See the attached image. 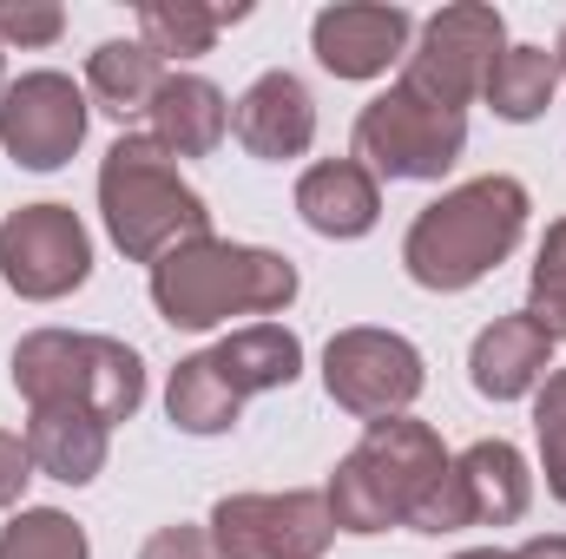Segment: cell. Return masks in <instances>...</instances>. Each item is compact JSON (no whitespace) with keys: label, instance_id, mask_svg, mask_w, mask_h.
<instances>
[{"label":"cell","instance_id":"9","mask_svg":"<svg viewBox=\"0 0 566 559\" xmlns=\"http://www.w3.org/2000/svg\"><path fill=\"white\" fill-rule=\"evenodd\" d=\"M336 540L323 494H231L211 514L218 559H323Z\"/></svg>","mask_w":566,"mask_h":559},{"label":"cell","instance_id":"1","mask_svg":"<svg viewBox=\"0 0 566 559\" xmlns=\"http://www.w3.org/2000/svg\"><path fill=\"white\" fill-rule=\"evenodd\" d=\"M448 474V447L428 421H369V434L343 454V467L329 474V520L343 534H389L409 527L434 494V481Z\"/></svg>","mask_w":566,"mask_h":559},{"label":"cell","instance_id":"4","mask_svg":"<svg viewBox=\"0 0 566 559\" xmlns=\"http://www.w3.org/2000/svg\"><path fill=\"white\" fill-rule=\"evenodd\" d=\"M290 296H296V271L277 251H251V244H224V238H191L151 264V303L171 329L264 316V309H283Z\"/></svg>","mask_w":566,"mask_h":559},{"label":"cell","instance_id":"22","mask_svg":"<svg viewBox=\"0 0 566 559\" xmlns=\"http://www.w3.org/2000/svg\"><path fill=\"white\" fill-rule=\"evenodd\" d=\"M554 86H560V66H554L547 46H501V60L488 66V86L481 93H488V106L501 119L527 126V119H541L554 106Z\"/></svg>","mask_w":566,"mask_h":559},{"label":"cell","instance_id":"2","mask_svg":"<svg viewBox=\"0 0 566 559\" xmlns=\"http://www.w3.org/2000/svg\"><path fill=\"white\" fill-rule=\"evenodd\" d=\"M521 231H527V184L494 171L428 204L402 238V264L422 289H468L521 244Z\"/></svg>","mask_w":566,"mask_h":559},{"label":"cell","instance_id":"6","mask_svg":"<svg viewBox=\"0 0 566 559\" xmlns=\"http://www.w3.org/2000/svg\"><path fill=\"white\" fill-rule=\"evenodd\" d=\"M296 369H303V342L283 323H251V329L224 336L218 349L178 362L171 389H165V409H171V421L185 434H224L231 421L244 415L251 395L290 389Z\"/></svg>","mask_w":566,"mask_h":559},{"label":"cell","instance_id":"31","mask_svg":"<svg viewBox=\"0 0 566 559\" xmlns=\"http://www.w3.org/2000/svg\"><path fill=\"white\" fill-rule=\"evenodd\" d=\"M554 66H560V80H566V27H560V40H554Z\"/></svg>","mask_w":566,"mask_h":559},{"label":"cell","instance_id":"24","mask_svg":"<svg viewBox=\"0 0 566 559\" xmlns=\"http://www.w3.org/2000/svg\"><path fill=\"white\" fill-rule=\"evenodd\" d=\"M527 316L560 342L566 336V218L547 224L541 238V257H534V296H527Z\"/></svg>","mask_w":566,"mask_h":559},{"label":"cell","instance_id":"26","mask_svg":"<svg viewBox=\"0 0 566 559\" xmlns=\"http://www.w3.org/2000/svg\"><path fill=\"white\" fill-rule=\"evenodd\" d=\"M60 27H66L60 7H7V0H0V46H7V40H20V46H53Z\"/></svg>","mask_w":566,"mask_h":559},{"label":"cell","instance_id":"20","mask_svg":"<svg viewBox=\"0 0 566 559\" xmlns=\"http://www.w3.org/2000/svg\"><path fill=\"white\" fill-rule=\"evenodd\" d=\"M165 86V60L145 46V40H106L93 60H86V93L113 113V119H145L151 99Z\"/></svg>","mask_w":566,"mask_h":559},{"label":"cell","instance_id":"14","mask_svg":"<svg viewBox=\"0 0 566 559\" xmlns=\"http://www.w3.org/2000/svg\"><path fill=\"white\" fill-rule=\"evenodd\" d=\"M409 33H416L409 7L349 0V7H323V13H316L310 46H316V60H323L336 80H376V73H389V66L409 53Z\"/></svg>","mask_w":566,"mask_h":559},{"label":"cell","instance_id":"17","mask_svg":"<svg viewBox=\"0 0 566 559\" xmlns=\"http://www.w3.org/2000/svg\"><path fill=\"white\" fill-rule=\"evenodd\" d=\"M296 211L316 238H363V231H376L382 191L356 158H323L296 178Z\"/></svg>","mask_w":566,"mask_h":559},{"label":"cell","instance_id":"7","mask_svg":"<svg viewBox=\"0 0 566 559\" xmlns=\"http://www.w3.org/2000/svg\"><path fill=\"white\" fill-rule=\"evenodd\" d=\"M468 145V113L434 106L416 86H389L356 119V165L369 178H441Z\"/></svg>","mask_w":566,"mask_h":559},{"label":"cell","instance_id":"28","mask_svg":"<svg viewBox=\"0 0 566 559\" xmlns=\"http://www.w3.org/2000/svg\"><path fill=\"white\" fill-rule=\"evenodd\" d=\"M27 481H33V454H27L20 434L0 428V507H13V500L27 494Z\"/></svg>","mask_w":566,"mask_h":559},{"label":"cell","instance_id":"25","mask_svg":"<svg viewBox=\"0 0 566 559\" xmlns=\"http://www.w3.org/2000/svg\"><path fill=\"white\" fill-rule=\"evenodd\" d=\"M534 428H541V467H547V494L566 507V369H554L534 395Z\"/></svg>","mask_w":566,"mask_h":559},{"label":"cell","instance_id":"19","mask_svg":"<svg viewBox=\"0 0 566 559\" xmlns=\"http://www.w3.org/2000/svg\"><path fill=\"white\" fill-rule=\"evenodd\" d=\"M106 421L86 415V409H33L27 421V454H33V467L40 474H53V481H66V487H86L99 467H106Z\"/></svg>","mask_w":566,"mask_h":559},{"label":"cell","instance_id":"11","mask_svg":"<svg viewBox=\"0 0 566 559\" xmlns=\"http://www.w3.org/2000/svg\"><path fill=\"white\" fill-rule=\"evenodd\" d=\"M501 40H507V27H501L494 7H441L422 27V46L409 53L402 86H416L422 99L461 113L488 86V66L501 60Z\"/></svg>","mask_w":566,"mask_h":559},{"label":"cell","instance_id":"3","mask_svg":"<svg viewBox=\"0 0 566 559\" xmlns=\"http://www.w3.org/2000/svg\"><path fill=\"white\" fill-rule=\"evenodd\" d=\"M99 211L133 264H158L191 238H211L205 198L178 178V158L151 133H126L99 165Z\"/></svg>","mask_w":566,"mask_h":559},{"label":"cell","instance_id":"5","mask_svg":"<svg viewBox=\"0 0 566 559\" xmlns=\"http://www.w3.org/2000/svg\"><path fill=\"white\" fill-rule=\"evenodd\" d=\"M13 389L33 409H86V415H99L113 428L145 402V362L113 336L33 329L13 349Z\"/></svg>","mask_w":566,"mask_h":559},{"label":"cell","instance_id":"27","mask_svg":"<svg viewBox=\"0 0 566 559\" xmlns=\"http://www.w3.org/2000/svg\"><path fill=\"white\" fill-rule=\"evenodd\" d=\"M139 559H218V547H211V534L205 527H158L151 540L139 547Z\"/></svg>","mask_w":566,"mask_h":559},{"label":"cell","instance_id":"13","mask_svg":"<svg viewBox=\"0 0 566 559\" xmlns=\"http://www.w3.org/2000/svg\"><path fill=\"white\" fill-rule=\"evenodd\" d=\"M86 139V93L66 73H27L0 93V145L27 171H60Z\"/></svg>","mask_w":566,"mask_h":559},{"label":"cell","instance_id":"18","mask_svg":"<svg viewBox=\"0 0 566 559\" xmlns=\"http://www.w3.org/2000/svg\"><path fill=\"white\" fill-rule=\"evenodd\" d=\"M145 126H151V139L165 145L171 158H205V151H218L224 133H231V106H224V93H218L211 80H198V73H165V86H158Z\"/></svg>","mask_w":566,"mask_h":559},{"label":"cell","instance_id":"8","mask_svg":"<svg viewBox=\"0 0 566 559\" xmlns=\"http://www.w3.org/2000/svg\"><path fill=\"white\" fill-rule=\"evenodd\" d=\"M534 500L527 461L514 441H474L468 454L448 461V474L434 481L422 514L409 520L416 534H461V527H514Z\"/></svg>","mask_w":566,"mask_h":559},{"label":"cell","instance_id":"16","mask_svg":"<svg viewBox=\"0 0 566 559\" xmlns=\"http://www.w3.org/2000/svg\"><path fill=\"white\" fill-rule=\"evenodd\" d=\"M231 133L251 158H303L316 139V106L310 86L296 73H264L238 106H231Z\"/></svg>","mask_w":566,"mask_h":559},{"label":"cell","instance_id":"21","mask_svg":"<svg viewBox=\"0 0 566 559\" xmlns=\"http://www.w3.org/2000/svg\"><path fill=\"white\" fill-rule=\"evenodd\" d=\"M251 7H205V0H145L139 7V40L158 60H198L218 46V33L231 20H244Z\"/></svg>","mask_w":566,"mask_h":559},{"label":"cell","instance_id":"29","mask_svg":"<svg viewBox=\"0 0 566 559\" xmlns=\"http://www.w3.org/2000/svg\"><path fill=\"white\" fill-rule=\"evenodd\" d=\"M521 559H566V534H547V540H527Z\"/></svg>","mask_w":566,"mask_h":559},{"label":"cell","instance_id":"15","mask_svg":"<svg viewBox=\"0 0 566 559\" xmlns=\"http://www.w3.org/2000/svg\"><path fill=\"white\" fill-rule=\"evenodd\" d=\"M554 369V336L521 309V316H494L481 336H474V356H468V376L488 402H521L547 382Z\"/></svg>","mask_w":566,"mask_h":559},{"label":"cell","instance_id":"30","mask_svg":"<svg viewBox=\"0 0 566 559\" xmlns=\"http://www.w3.org/2000/svg\"><path fill=\"white\" fill-rule=\"evenodd\" d=\"M454 559H521V553H494V547H474V553H454Z\"/></svg>","mask_w":566,"mask_h":559},{"label":"cell","instance_id":"10","mask_svg":"<svg viewBox=\"0 0 566 559\" xmlns=\"http://www.w3.org/2000/svg\"><path fill=\"white\" fill-rule=\"evenodd\" d=\"M323 389L349 415L389 421L422 395V349L389 329H343L323 349Z\"/></svg>","mask_w":566,"mask_h":559},{"label":"cell","instance_id":"12","mask_svg":"<svg viewBox=\"0 0 566 559\" xmlns=\"http://www.w3.org/2000/svg\"><path fill=\"white\" fill-rule=\"evenodd\" d=\"M86 271H93V244L66 204H20L0 218V277L20 296L53 303V296L80 289Z\"/></svg>","mask_w":566,"mask_h":559},{"label":"cell","instance_id":"23","mask_svg":"<svg viewBox=\"0 0 566 559\" xmlns=\"http://www.w3.org/2000/svg\"><path fill=\"white\" fill-rule=\"evenodd\" d=\"M0 559H86V527L60 507H33L0 534Z\"/></svg>","mask_w":566,"mask_h":559}]
</instances>
